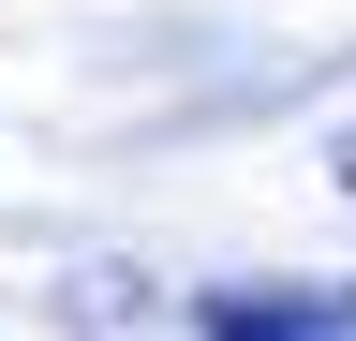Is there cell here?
<instances>
[{
  "mask_svg": "<svg viewBox=\"0 0 356 341\" xmlns=\"http://www.w3.org/2000/svg\"><path fill=\"white\" fill-rule=\"evenodd\" d=\"M193 341H356V297H312V282H222Z\"/></svg>",
  "mask_w": 356,
  "mask_h": 341,
  "instance_id": "cell-1",
  "label": "cell"
}]
</instances>
